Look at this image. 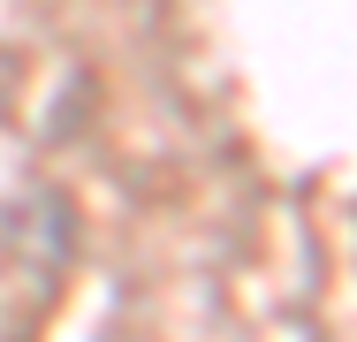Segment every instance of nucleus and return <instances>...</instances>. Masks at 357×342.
<instances>
[]
</instances>
